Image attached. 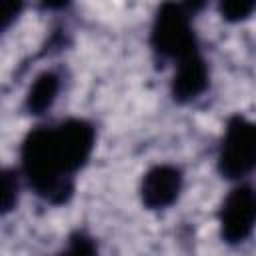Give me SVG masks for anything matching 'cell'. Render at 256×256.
<instances>
[{
	"mask_svg": "<svg viewBox=\"0 0 256 256\" xmlns=\"http://www.w3.org/2000/svg\"><path fill=\"white\" fill-rule=\"evenodd\" d=\"M96 138L94 122L80 116L32 126L18 146L24 186L44 204H68L76 194L78 174L96 150Z\"/></svg>",
	"mask_w": 256,
	"mask_h": 256,
	"instance_id": "obj_1",
	"label": "cell"
},
{
	"mask_svg": "<svg viewBox=\"0 0 256 256\" xmlns=\"http://www.w3.org/2000/svg\"><path fill=\"white\" fill-rule=\"evenodd\" d=\"M204 4L164 2L156 8L148 32V46L156 62H172V66L196 52H202L194 16Z\"/></svg>",
	"mask_w": 256,
	"mask_h": 256,
	"instance_id": "obj_2",
	"label": "cell"
},
{
	"mask_svg": "<svg viewBox=\"0 0 256 256\" xmlns=\"http://www.w3.org/2000/svg\"><path fill=\"white\" fill-rule=\"evenodd\" d=\"M216 172L228 182H246L256 172V120L232 114L224 122L216 152Z\"/></svg>",
	"mask_w": 256,
	"mask_h": 256,
	"instance_id": "obj_3",
	"label": "cell"
},
{
	"mask_svg": "<svg viewBox=\"0 0 256 256\" xmlns=\"http://www.w3.org/2000/svg\"><path fill=\"white\" fill-rule=\"evenodd\" d=\"M216 220L218 236L226 246L244 244L256 230V190L252 184H234L222 198Z\"/></svg>",
	"mask_w": 256,
	"mask_h": 256,
	"instance_id": "obj_4",
	"label": "cell"
},
{
	"mask_svg": "<svg viewBox=\"0 0 256 256\" xmlns=\"http://www.w3.org/2000/svg\"><path fill=\"white\" fill-rule=\"evenodd\" d=\"M184 192V170L172 162L152 164L140 178L138 198L144 210L162 212L172 208Z\"/></svg>",
	"mask_w": 256,
	"mask_h": 256,
	"instance_id": "obj_5",
	"label": "cell"
},
{
	"mask_svg": "<svg viewBox=\"0 0 256 256\" xmlns=\"http://www.w3.org/2000/svg\"><path fill=\"white\" fill-rule=\"evenodd\" d=\"M210 88V64L204 52H196L174 64L170 78V96L176 104L186 106L202 98Z\"/></svg>",
	"mask_w": 256,
	"mask_h": 256,
	"instance_id": "obj_6",
	"label": "cell"
},
{
	"mask_svg": "<svg viewBox=\"0 0 256 256\" xmlns=\"http://www.w3.org/2000/svg\"><path fill=\"white\" fill-rule=\"evenodd\" d=\"M60 92H62L60 70L44 68L30 82V86L24 94V100H22V110L32 118H42L54 108Z\"/></svg>",
	"mask_w": 256,
	"mask_h": 256,
	"instance_id": "obj_7",
	"label": "cell"
},
{
	"mask_svg": "<svg viewBox=\"0 0 256 256\" xmlns=\"http://www.w3.org/2000/svg\"><path fill=\"white\" fill-rule=\"evenodd\" d=\"M98 254H100L98 240L86 228H74L66 236L58 256H98Z\"/></svg>",
	"mask_w": 256,
	"mask_h": 256,
	"instance_id": "obj_8",
	"label": "cell"
},
{
	"mask_svg": "<svg viewBox=\"0 0 256 256\" xmlns=\"http://www.w3.org/2000/svg\"><path fill=\"white\" fill-rule=\"evenodd\" d=\"M22 186H24V180L18 166H6L2 170V214L4 216L16 210Z\"/></svg>",
	"mask_w": 256,
	"mask_h": 256,
	"instance_id": "obj_9",
	"label": "cell"
},
{
	"mask_svg": "<svg viewBox=\"0 0 256 256\" xmlns=\"http://www.w3.org/2000/svg\"><path fill=\"white\" fill-rule=\"evenodd\" d=\"M218 14L228 24L246 22L256 14V0H224L218 2Z\"/></svg>",
	"mask_w": 256,
	"mask_h": 256,
	"instance_id": "obj_10",
	"label": "cell"
},
{
	"mask_svg": "<svg viewBox=\"0 0 256 256\" xmlns=\"http://www.w3.org/2000/svg\"><path fill=\"white\" fill-rule=\"evenodd\" d=\"M24 4L18 0H4L0 4V20H2V32L10 30L12 24L18 20V16L22 14Z\"/></svg>",
	"mask_w": 256,
	"mask_h": 256,
	"instance_id": "obj_11",
	"label": "cell"
}]
</instances>
